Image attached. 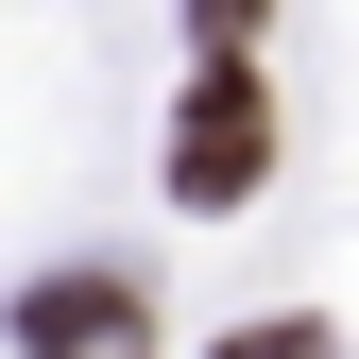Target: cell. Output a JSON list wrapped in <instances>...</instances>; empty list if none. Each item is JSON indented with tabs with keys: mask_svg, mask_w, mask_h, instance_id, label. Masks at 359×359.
Wrapping results in <instances>:
<instances>
[{
	"mask_svg": "<svg viewBox=\"0 0 359 359\" xmlns=\"http://www.w3.org/2000/svg\"><path fill=\"white\" fill-rule=\"evenodd\" d=\"M222 359H325V325H257V342H222Z\"/></svg>",
	"mask_w": 359,
	"mask_h": 359,
	"instance_id": "obj_4",
	"label": "cell"
},
{
	"mask_svg": "<svg viewBox=\"0 0 359 359\" xmlns=\"http://www.w3.org/2000/svg\"><path fill=\"white\" fill-rule=\"evenodd\" d=\"M257 18H274V0H189V34H205V52H257Z\"/></svg>",
	"mask_w": 359,
	"mask_h": 359,
	"instance_id": "obj_3",
	"label": "cell"
},
{
	"mask_svg": "<svg viewBox=\"0 0 359 359\" xmlns=\"http://www.w3.org/2000/svg\"><path fill=\"white\" fill-rule=\"evenodd\" d=\"M274 171V103H257V52H205L189 120H171V205H240Z\"/></svg>",
	"mask_w": 359,
	"mask_h": 359,
	"instance_id": "obj_1",
	"label": "cell"
},
{
	"mask_svg": "<svg viewBox=\"0 0 359 359\" xmlns=\"http://www.w3.org/2000/svg\"><path fill=\"white\" fill-rule=\"evenodd\" d=\"M18 342L34 359H154V291L137 274H52V291L18 308Z\"/></svg>",
	"mask_w": 359,
	"mask_h": 359,
	"instance_id": "obj_2",
	"label": "cell"
}]
</instances>
